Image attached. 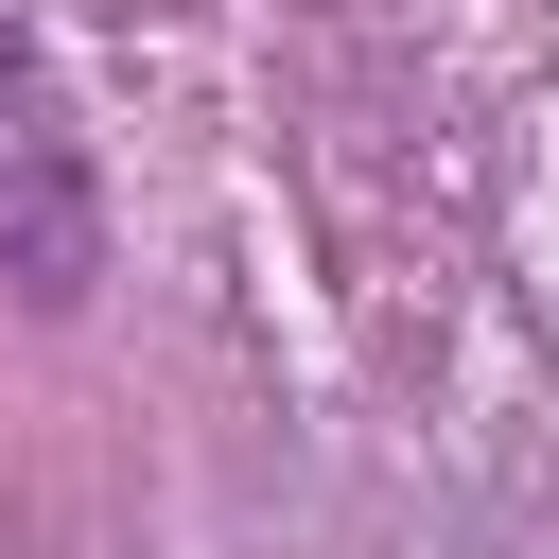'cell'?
Masks as SVG:
<instances>
[{
	"label": "cell",
	"instance_id": "6da1fadb",
	"mask_svg": "<svg viewBox=\"0 0 559 559\" xmlns=\"http://www.w3.org/2000/svg\"><path fill=\"white\" fill-rule=\"evenodd\" d=\"M0 280H17V314H87V280H105V175L17 17H0Z\"/></svg>",
	"mask_w": 559,
	"mask_h": 559
}]
</instances>
